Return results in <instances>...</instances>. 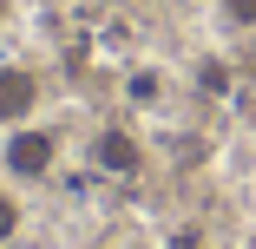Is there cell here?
Segmentation results:
<instances>
[{
  "label": "cell",
  "mask_w": 256,
  "mask_h": 249,
  "mask_svg": "<svg viewBox=\"0 0 256 249\" xmlns=\"http://www.w3.org/2000/svg\"><path fill=\"white\" fill-rule=\"evenodd\" d=\"M60 131L53 125H14V131H0V177L7 184H40V177H53L60 171Z\"/></svg>",
  "instance_id": "obj_1"
},
{
  "label": "cell",
  "mask_w": 256,
  "mask_h": 249,
  "mask_svg": "<svg viewBox=\"0 0 256 249\" xmlns=\"http://www.w3.org/2000/svg\"><path fill=\"white\" fill-rule=\"evenodd\" d=\"M86 158H92L98 177H138L144 171V138L132 125H98L92 144H86Z\"/></svg>",
  "instance_id": "obj_2"
},
{
  "label": "cell",
  "mask_w": 256,
  "mask_h": 249,
  "mask_svg": "<svg viewBox=\"0 0 256 249\" xmlns=\"http://www.w3.org/2000/svg\"><path fill=\"white\" fill-rule=\"evenodd\" d=\"M40 98H46V85H40V72L33 66H0V131H14V125H26L33 112H40Z\"/></svg>",
  "instance_id": "obj_3"
},
{
  "label": "cell",
  "mask_w": 256,
  "mask_h": 249,
  "mask_svg": "<svg viewBox=\"0 0 256 249\" xmlns=\"http://www.w3.org/2000/svg\"><path fill=\"white\" fill-rule=\"evenodd\" d=\"M125 98H132L138 112H164V105H171V72H164V66H132Z\"/></svg>",
  "instance_id": "obj_4"
},
{
  "label": "cell",
  "mask_w": 256,
  "mask_h": 249,
  "mask_svg": "<svg viewBox=\"0 0 256 249\" xmlns=\"http://www.w3.org/2000/svg\"><path fill=\"white\" fill-rule=\"evenodd\" d=\"M190 85H197L204 105H224V98L236 92V72H230V59H224V53H204V59L190 66Z\"/></svg>",
  "instance_id": "obj_5"
},
{
  "label": "cell",
  "mask_w": 256,
  "mask_h": 249,
  "mask_svg": "<svg viewBox=\"0 0 256 249\" xmlns=\"http://www.w3.org/2000/svg\"><path fill=\"white\" fill-rule=\"evenodd\" d=\"M20 223H26V204H20V190H14V184H0V249H7V243L20 236Z\"/></svg>",
  "instance_id": "obj_6"
},
{
  "label": "cell",
  "mask_w": 256,
  "mask_h": 249,
  "mask_svg": "<svg viewBox=\"0 0 256 249\" xmlns=\"http://www.w3.org/2000/svg\"><path fill=\"white\" fill-rule=\"evenodd\" d=\"M217 13H224V26L256 33V0H217Z\"/></svg>",
  "instance_id": "obj_7"
},
{
  "label": "cell",
  "mask_w": 256,
  "mask_h": 249,
  "mask_svg": "<svg viewBox=\"0 0 256 249\" xmlns=\"http://www.w3.org/2000/svg\"><path fill=\"white\" fill-rule=\"evenodd\" d=\"M14 13H20V0H0V26H14Z\"/></svg>",
  "instance_id": "obj_8"
},
{
  "label": "cell",
  "mask_w": 256,
  "mask_h": 249,
  "mask_svg": "<svg viewBox=\"0 0 256 249\" xmlns=\"http://www.w3.org/2000/svg\"><path fill=\"white\" fill-rule=\"evenodd\" d=\"M243 249H256V236H250V243H243Z\"/></svg>",
  "instance_id": "obj_9"
},
{
  "label": "cell",
  "mask_w": 256,
  "mask_h": 249,
  "mask_svg": "<svg viewBox=\"0 0 256 249\" xmlns=\"http://www.w3.org/2000/svg\"><path fill=\"white\" fill-rule=\"evenodd\" d=\"M98 249H106V243H98Z\"/></svg>",
  "instance_id": "obj_10"
}]
</instances>
